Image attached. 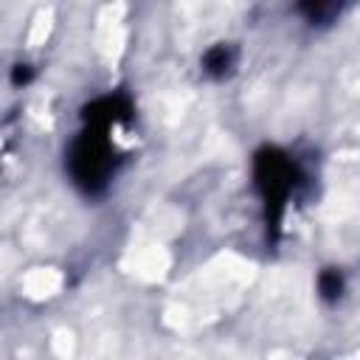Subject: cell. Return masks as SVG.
Returning <instances> with one entry per match:
<instances>
[{"label":"cell","instance_id":"6da1fadb","mask_svg":"<svg viewBox=\"0 0 360 360\" xmlns=\"http://www.w3.org/2000/svg\"><path fill=\"white\" fill-rule=\"evenodd\" d=\"M253 186L262 197L267 239H278L287 205L304 186V172L290 152L267 143L253 152Z\"/></svg>","mask_w":360,"mask_h":360},{"label":"cell","instance_id":"7a4b0ae2","mask_svg":"<svg viewBox=\"0 0 360 360\" xmlns=\"http://www.w3.org/2000/svg\"><path fill=\"white\" fill-rule=\"evenodd\" d=\"M65 166H68L73 186L82 194H87V197L104 194L110 188V180L115 177V172L121 166V155L112 146L110 127L84 124L82 132L68 146Z\"/></svg>","mask_w":360,"mask_h":360},{"label":"cell","instance_id":"3957f363","mask_svg":"<svg viewBox=\"0 0 360 360\" xmlns=\"http://www.w3.org/2000/svg\"><path fill=\"white\" fill-rule=\"evenodd\" d=\"M132 115H135V107L124 93H110L82 107V124H98V127L129 124Z\"/></svg>","mask_w":360,"mask_h":360},{"label":"cell","instance_id":"277c9868","mask_svg":"<svg viewBox=\"0 0 360 360\" xmlns=\"http://www.w3.org/2000/svg\"><path fill=\"white\" fill-rule=\"evenodd\" d=\"M236 59H239V53H236V48H233L231 42H214V45L202 53L200 65H202V73H205V76H211V79L219 82V79H228V76L233 73Z\"/></svg>","mask_w":360,"mask_h":360},{"label":"cell","instance_id":"5b68a950","mask_svg":"<svg viewBox=\"0 0 360 360\" xmlns=\"http://www.w3.org/2000/svg\"><path fill=\"white\" fill-rule=\"evenodd\" d=\"M346 3L349 0H298V11L312 25H329L340 17Z\"/></svg>","mask_w":360,"mask_h":360},{"label":"cell","instance_id":"8992f818","mask_svg":"<svg viewBox=\"0 0 360 360\" xmlns=\"http://www.w3.org/2000/svg\"><path fill=\"white\" fill-rule=\"evenodd\" d=\"M343 290H346V276H343L340 267H323V270L318 273V295H321L326 304L340 301Z\"/></svg>","mask_w":360,"mask_h":360},{"label":"cell","instance_id":"52a82bcc","mask_svg":"<svg viewBox=\"0 0 360 360\" xmlns=\"http://www.w3.org/2000/svg\"><path fill=\"white\" fill-rule=\"evenodd\" d=\"M31 79H34V68H31V65L17 62V65L11 68V84H14V87H25Z\"/></svg>","mask_w":360,"mask_h":360}]
</instances>
